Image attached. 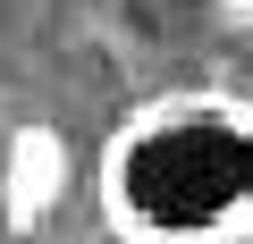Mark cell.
<instances>
[{
    "label": "cell",
    "instance_id": "cell-1",
    "mask_svg": "<svg viewBox=\"0 0 253 244\" xmlns=\"http://www.w3.org/2000/svg\"><path fill=\"white\" fill-rule=\"evenodd\" d=\"M101 219L126 244H245L253 236V101L161 93L101 143Z\"/></svg>",
    "mask_w": 253,
    "mask_h": 244
}]
</instances>
